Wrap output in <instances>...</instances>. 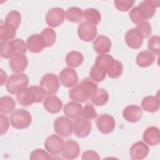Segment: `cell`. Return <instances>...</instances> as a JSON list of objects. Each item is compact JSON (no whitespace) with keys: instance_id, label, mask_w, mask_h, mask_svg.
I'll return each mask as SVG.
<instances>
[{"instance_id":"obj_27","label":"cell","mask_w":160,"mask_h":160,"mask_svg":"<svg viewBox=\"0 0 160 160\" xmlns=\"http://www.w3.org/2000/svg\"><path fill=\"white\" fill-rule=\"evenodd\" d=\"M65 61L68 66L71 68H77L82 64L84 57L81 52L76 51H72L66 54Z\"/></svg>"},{"instance_id":"obj_16","label":"cell","mask_w":160,"mask_h":160,"mask_svg":"<svg viewBox=\"0 0 160 160\" xmlns=\"http://www.w3.org/2000/svg\"><path fill=\"white\" fill-rule=\"evenodd\" d=\"M125 42L130 48L137 49L141 47L143 38L136 28H132L126 33Z\"/></svg>"},{"instance_id":"obj_32","label":"cell","mask_w":160,"mask_h":160,"mask_svg":"<svg viewBox=\"0 0 160 160\" xmlns=\"http://www.w3.org/2000/svg\"><path fill=\"white\" fill-rule=\"evenodd\" d=\"M66 18L72 22H79L83 18V12L78 7L69 8L65 13Z\"/></svg>"},{"instance_id":"obj_1","label":"cell","mask_w":160,"mask_h":160,"mask_svg":"<svg viewBox=\"0 0 160 160\" xmlns=\"http://www.w3.org/2000/svg\"><path fill=\"white\" fill-rule=\"evenodd\" d=\"M97 88L98 84L90 78H86L69 91V96L74 101L84 102L91 98Z\"/></svg>"},{"instance_id":"obj_22","label":"cell","mask_w":160,"mask_h":160,"mask_svg":"<svg viewBox=\"0 0 160 160\" xmlns=\"http://www.w3.org/2000/svg\"><path fill=\"white\" fill-rule=\"evenodd\" d=\"M62 102L56 96H48L43 102V106L48 112L51 114L58 113L62 108Z\"/></svg>"},{"instance_id":"obj_7","label":"cell","mask_w":160,"mask_h":160,"mask_svg":"<svg viewBox=\"0 0 160 160\" xmlns=\"http://www.w3.org/2000/svg\"><path fill=\"white\" fill-rule=\"evenodd\" d=\"M64 19V10L59 7L50 9L46 14V22L48 26L52 28H56L62 24Z\"/></svg>"},{"instance_id":"obj_45","label":"cell","mask_w":160,"mask_h":160,"mask_svg":"<svg viewBox=\"0 0 160 160\" xmlns=\"http://www.w3.org/2000/svg\"><path fill=\"white\" fill-rule=\"evenodd\" d=\"M129 16L130 19L132 21V22L138 24L141 21H144L139 12L138 7L133 8L129 12Z\"/></svg>"},{"instance_id":"obj_21","label":"cell","mask_w":160,"mask_h":160,"mask_svg":"<svg viewBox=\"0 0 160 160\" xmlns=\"http://www.w3.org/2000/svg\"><path fill=\"white\" fill-rule=\"evenodd\" d=\"M27 48L32 53H39L45 48L42 38L39 34L31 35L26 41Z\"/></svg>"},{"instance_id":"obj_29","label":"cell","mask_w":160,"mask_h":160,"mask_svg":"<svg viewBox=\"0 0 160 160\" xmlns=\"http://www.w3.org/2000/svg\"><path fill=\"white\" fill-rule=\"evenodd\" d=\"M16 107L15 100L11 96H5L0 98V112L7 114L12 112Z\"/></svg>"},{"instance_id":"obj_3","label":"cell","mask_w":160,"mask_h":160,"mask_svg":"<svg viewBox=\"0 0 160 160\" xmlns=\"http://www.w3.org/2000/svg\"><path fill=\"white\" fill-rule=\"evenodd\" d=\"M10 122L12 127L18 129L28 128L32 122V116L30 112L24 109L19 108L13 111L10 116Z\"/></svg>"},{"instance_id":"obj_40","label":"cell","mask_w":160,"mask_h":160,"mask_svg":"<svg viewBox=\"0 0 160 160\" xmlns=\"http://www.w3.org/2000/svg\"><path fill=\"white\" fill-rule=\"evenodd\" d=\"M84 118L87 119H94L98 117V113L96 111L94 105L92 103H87L82 109V114Z\"/></svg>"},{"instance_id":"obj_15","label":"cell","mask_w":160,"mask_h":160,"mask_svg":"<svg viewBox=\"0 0 160 160\" xmlns=\"http://www.w3.org/2000/svg\"><path fill=\"white\" fill-rule=\"evenodd\" d=\"M9 63L12 71L16 73H21L27 68L28 59L24 54H18L10 59Z\"/></svg>"},{"instance_id":"obj_11","label":"cell","mask_w":160,"mask_h":160,"mask_svg":"<svg viewBox=\"0 0 160 160\" xmlns=\"http://www.w3.org/2000/svg\"><path fill=\"white\" fill-rule=\"evenodd\" d=\"M59 80L64 87L72 88L78 84L79 79L78 73L74 69L65 68L60 72Z\"/></svg>"},{"instance_id":"obj_26","label":"cell","mask_w":160,"mask_h":160,"mask_svg":"<svg viewBox=\"0 0 160 160\" xmlns=\"http://www.w3.org/2000/svg\"><path fill=\"white\" fill-rule=\"evenodd\" d=\"M155 61V56L149 51H142L136 56V64L141 68H147L151 66Z\"/></svg>"},{"instance_id":"obj_37","label":"cell","mask_w":160,"mask_h":160,"mask_svg":"<svg viewBox=\"0 0 160 160\" xmlns=\"http://www.w3.org/2000/svg\"><path fill=\"white\" fill-rule=\"evenodd\" d=\"M160 38L159 36L155 35L151 36L148 42V48L149 51L156 55H159L160 53Z\"/></svg>"},{"instance_id":"obj_17","label":"cell","mask_w":160,"mask_h":160,"mask_svg":"<svg viewBox=\"0 0 160 160\" xmlns=\"http://www.w3.org/2000/svg\"><path fill=\"white\" fill-rule=\"evenodd\" d=\"M149 148L146 143L140 141L134 143L130 148L131 158L135 160L145 159L149 154Z\"/></svg>"},{"instance_id":"obj_42","label":"cell","mask_w":160,"mask_h":160,"mask_svg":"<svg viewBox=\"0 0 160 160\" xmlns=\"http://www.w3.org/2000/svg\"><path fill=\"white\" fill-rule=\"evenodd\" d=\"M12 41L14 47L15 55L18 54H24L26 52L27 45L22 39L17 38Z\"/></svg>"},{"instance_id":"obj_46","label":"cell","mask_w":160,"mask_h":160,"mask_svg":"<svg viewBox=\"0 0 160 160\" xmlns=\"http://www.w3.org/2000/svg\"><path fill=\"white\" fill-rule=\"evenodd\" d=\"M81 159L82 160H86V159L99 160V159H100V157L96 152L92 151V150H88V151H84L82 153Z\"/></svg>"},{"instance_id":"obj_20","label":"cell","mask_w":160,"mask_h":160,"mask_svg":"<svg viewBox=\"0 0 160 160\" xmlns=\"http://www.w3.org/2000/svg\"><path fill=\"white\" fill-rule=\"evenodd\" d=\"M142 138L144 142L151 146L158 145L160 142L159 129L156 126H149L144 131Z\"/></svg>"},{"instance_id":"obj_23","label":"cell","mask_w":160,"mask_h":160,"mask_svg":"<svg viewBox=\"0 0 160 160\" xmlns=\"http://www.w3.org/2000/svg\"><path fill=\"white\" fill-rule=\"evenodd\" d=\"M114 60L115 59L113 58V57L110 54H99L96 58L94 66L99 69L107 74L112 66Z\"/></svg>"},{"instance_id":"obj_6","label":"cell","mask_w":160,"mask_h":160,"mask_svg":"<svg viewBox=\"0 0 160 160\" xmlns=\"http://www.w3.org/2000/svg\"><path fill=\"white\" fill-rule=\"evenodd\" d=\"M40 86L46 94H55L59 90L60 84L58 76L53 73H46L40 81Z\"/></svg>"},{"instance_id":"obj_9","label":"cell","mask_w":160,"mask_h":160,"mask_svg":"<svg viewBox=\"0 0 160 160\" xmlns=\"http://www.w3.org/2000/svg\"><path fill=\"white\" fill-rule=\"evenodd\" d=\"M98 29L96 26L84 21L79 24L78 28V34L79 39L83 41L89 42L92 41L97 36Z\"/></svg>"},{"instance_id":"obj_5","label":"cell","mask_w":160,"mask_h":160,"mask_svg":"<svg viewBox=\"0 0 160 160\" xmlns=\"http://www.w3.org/2000/svg\"><path fill=\"white\" fill-rule=\"evenodd\" d=\"M54 129L60 136L68 137L72 134L73 122L68 117L59 116L54 121Z\"/></svg>"},{"instance_id":"obj_19","label":"cell","mask_w":160,"mask_h":160,"mask_svg":"<svg viewBox=\"0 0 160 160\" xmlns=\"http://www.w3.org/2000/svg\"><path fill=\"white\" fill-rule=\"evenodd\" d=\"M111 41L106 36H98L92 42V47L95 52L99 54L108 53L111 49Z\"/></svg>"},{"instance_id":"obj_44","label":"cell","mask_w":160,"mask_h":160,"mask_svg":"<svg viewBox=\"0 0 160 160\" xmlns=\"http://www.w3.org/2000/svg\"><path fill=\"white\" fill-rule=\"evenodd\" d=\"M0 121H1V126H0V134L1 135H3L7 132L9 128V121L8 118L6 116V114H1L0 115Z\"/></svg>"},{"instance_id":"obj_41","label":"cell","mask_w":160,"mask_h":160,"mask_svg":"<svg viewBox=\"0 0 160 160\" xmlns=\"http://www.w3.org/2000/svg\"><path fill=\"white\" fill-rule=\"evenodd\" d=\"M116 8L120 11H128L134 4V0H116L114 1Z\"/></svg>"},{"instance_id":"obj_12","label":"cell","mask_w":160,"mask_h":160,"mask_svg":"<svg viewBox=\"0 0 160 160\" xmlns=\"http://www.w3.org/2000/svg\"><path fill=\"white\" fill-rule=\"evenodd\" d=\"M159 1L146 0L141 2L138 7L143 20L149 19L154 15L156 8L159 6Z\"/></svg>"},{"instance_id":"obj_38","label":"cell","mask_w":160,"mask_h":160,"mask_svg":"<svg viewBox=\"0 0 160 160\" xmlns=\"http://www.w3.org/2000/svg\"><path fill=\"white\" fill-rule=\"evenodd\" d=\"M136 29L141 34L143 39L149 37L152 32L151 26L150 23L146 21H142L138 23Z\"/></svg>"},{"instance_id":"obj_30","label":"cell","mask_w":160,"mask_h":160,"mask_svg":"<svg viewBox=\"0 0 160 160\" xmlns=\"http://www.w3.org/2000/svg\"><path fill=\"white\" fill-rule=\"evenodd\" d=\"M16 28L6 23L0 26V39L1 41H10L16 35Z\"/></svg>"},{"instance_id":"obj_4","label":"cell","mask_w":160,"mask_h":160,"mask_svg":"<svg viewBox=\"0 0 160 160\" xmlns=\"http://www.w3.org/2000/svg\"><path fill=\"white\" fill-rule=\"evenodd\" d=\"M29 83V78L26 74H13L9 78L6 83V89L9 93L17 94L19 91L27 88Z\"/></svg>"},{"instance_id":"obj_39","label":"cell","mask_w":160,"mask_h":160,"mask_svg":"<svg viewBox=\"0 0 160 160\" xmlns=\"http://www.w3.org/2000/svg\"><path fill=\"white\" fill-rule=\"evenodd\" d=\"M89 76H90V78L94 82H100L105 79L106 76V73L99 69L98 68H96L94 65L93 66H92V68L90 69Z\"/></svg>"},{"instance_id":"obj_31","label":"cell","mask_w":160,"mask_h":160,"mask_svg":"<svg viewBox=\"0 0 160 160\" xmlns=\"http://www.w3.org/2000/svg\"><path fill=\"white\" fill-rule=\"evenodd\" d=\"M83 16L86 21L96 26L98 25L101 19L99 11L95 8H88L83 11Z\"/></svg>"},{"instance_id":"obj_36","label":"cell","mask_w":160,"mask_h":160,"mask_svg":"<svg viewBox=\"0 0 160 160\" xmlns=\"http://www.w3.org/2000/svg\"><path fill=\"white\" fill-rule=\"evenodd\" d=\"M123 65L121 62L115 59L109 71L108 72V76L111 78L115 79L120 77L123 72Z\"/></svg>"},{"instance_id":"obj_13","label":"cell","mask_w":160,"mask_h":160,"mask_svg":"<svg viewBox=\"0 0 160 160\" xmlns=\"http://www.w3.org/2000/svg\"><path fill=\"white\" fill-rule=\"evenodd\" d=\"M64 143V141L61 137L56 134H52L46 139L44 147L50 154L58 155L62 152Z\"/></svg>"},{"instance_id":"obj_33","label":"cell","mask_w":160,"mask_h":160,"mask_svg":"<svg viewBox=\"0 0 160 160\" xmlns=\"http://www.w3.org/2000/svg\"><path fill=\"white\" fill-rule=\"evenodd\" d=\"M0 46L2 58L9 59L15 55L14 47L12 41H1Z\"/></svg>"},{"instance_id":"obj_43","label":"cell","mask_w":160,"mask_h":160,"mask_svg":"<svg viewBox=\"0 0 160 160\" xmlns=\"http://www.w3.org/2000/svg\"><path fill=\"white\" fill-rule=\"evenodd\" d=\"M30 159L31 160L48 159H49V155L46 151L42 149H36L31 152Z\"/></svg>"},{"instance_id":"obj_8","label":"cell","mask_w":160,"mask_h":160,"mask_svg":"<svg viewBox=\"0 0 160 160\" xmlns=\"http://www.w3.org/2000/svg\"><path fill=\"white\" fill-rule=\"evenodd\" d=\"M92 124L84 118H78L73 122V131L75 136L78 138H86L91 133Z\"/></svg>"},{"instance_id":"obj_10","label":"cell","mask_w":160,"mask_h":160,"mask_svg":"<svg viewBox=\"0 0 160 160\" xmlns=\"http://www.w3.org/2000/svg\"><path fill=\"white\" fill-rule=\"evenodd\" d=\"M96 123L98 130L104 134L111 133L116 127V121L114 118L108 114H102L99 116Z\"/></svg>"},{"instance_id":"obj_47","label":"cell","mask_w":160,"mask_h":160,"mask_svg":"<svg viewBox=\"0 0 160 160\" xmlns=\"http://www.w3.org/2000/svg\"><path fill=\"white\" fill-rule=\"evenodd\" d=\"M7 80V74L3 71V69H1V86H3L5 82Z\"/></svg>"},{"instance_id":"obj_14","label":"cell","mask_w":160,"mask_h":160,"mask_svg":"<svg viewBox=\"0 0 160 160\" xmlns=\"http://www.w3.org/2000/svg\"><path fill=\"white\" fill-rule=\"evenodd\" d=\"M80 151L79 144L72 139H69L64 143L62 156L66 159H74L79 156Z\"/></svg>"},{"instance_id":"obj_2","label":"cell","mask_w":160,"mask_h":160,"mask_svg":"<svg viewBox=\"0 0 160 160\" xmlns=\"http://www.w3.org/2000/svg\"><path fill=\"white\" fill-rule=\"evenodd\" d=\"M46 94V92L41 86H31L19 91L16 95V99L21 105L29 106L33 103L41 102Z\"/></svg>"},{"instance_id":"obj_24","label":"cell","mask_w":160,"mask_h":160,"mask_svg":"<svg viewBox=\"0 0 160 160\" xmlns=\"http://www.w3.org/2000/svg\"><path fill=\"white\" fill-rule=\"evenodd\" d=\"M63 111L66 117L76 119L79 118L82 114V107L78 102L71 101L65 104Z\"/></svg>"},{"instance_id":"obj_35","label":"cell","mask_w":160,"mask_h":160,"mask_svg":"<svg viewBox=\"0 0 160 160\" xmlns=\"http://www.w3.org/2000/svg\"><path fill=\"white\" fill-rule=\"evenodd\" d=\"M21 21V16L20 12L18 11L12 10L7 14L4 22L18 29L20 25Z\"/></svg>"},{"instance_id":"obj_34","label":"cell","mask_w":160,"mask_h":160,"mask_svg":"<svg viewBox=\"0 0 160 160\" xmlns=\"http://www.w3.org/2000/svg\"><path fill=\"white\" fill-rule=\"evenodd\" d=\"M41 36L44 41L45 47L52 46L56 42V34L55 31L50 28L44 29L41 33Z\"/></svg>"},{"instance_id":"obj_18","label":"cell","mask_w":160,"mask_h":160,"mask_svg":"<svg viewBox=\"0 0 160 160\" xmlns=\"http://www.w3.org/2000/svg\"><path fill=\"white\" fill-rule=\"evenodd\" d=\"M142 115L141 108L137 105H129L126 106L122 112V116L128 122L134 123L139 121Z\"/></svg>"},{"instance_id":"obj_28","label":"cell","mask_w":160,"mask_h":160,"mask_svg":"<svg viewBox=\"0 0 160 160\" xmlns=\"http://www.w3.org/2000/svg\"><path fill=\"white\" fill-rule=\"evenodd\" d=\"M91 101L97 106L105 105L109 100V94L102 88H97L91 97Z\"/></svg>"},{"instance_id":"obj_25","label":"cell","mask_w":160,"mask_h":160,"mask_svg":"<svg viewBox=\"0 0 160 160\" xmlns=\"http://www.w3.org/2000/svg\"><path fill=\"white\" fill-rule=\"evenodd\" d=\"M159 100L158 96H148L144 97L141 101L142 109L149 112H157L159 109Z\"/></svg>"}]
</instances>
